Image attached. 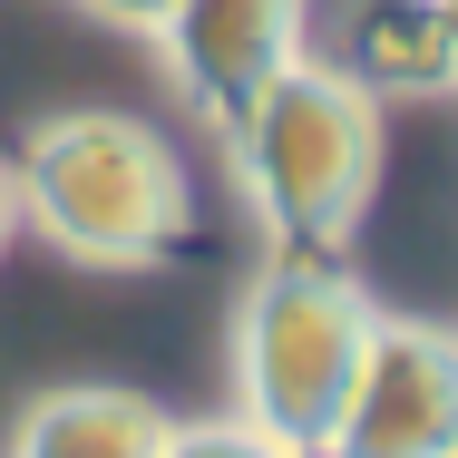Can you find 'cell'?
<instances>
[{
  "mask_svg": "<svg viewBox=\"0 0 458 458\" xmlns=\"http://www.w3.org/2000/svg\"><path fill=\"white\" fill-rule=\"evenodd\" d=\"M225 147H234V176L254 195L264 234L283 254L332 264L380 195V157H390L380 147V89L352 59H293L283 79L244 98Z\"/></svg>",
  "mask_w": 458,
  "mask_h": 458,
  "instance_id": "6da1fadb",
  "label": "cell"
},
{
  "mask_svg": "<svg viewBox=\"0 0 458 458\" xmlns=\"http://www.w3.org/2000/svg\"><path fill=\"white\" fill-rule=\"evenodd\" d=\"M10 166H20V225H39L69 264H98V274L166 264L195 225V185H185L176 137L127 117V107L39 117Z\"/></svg>",
  "mask_w": 458,
  "mask_h": 458,
  "instance_id": "7a4b0ae2",
  "label": "cell"
},
{
  "mask_svg": "<svg viewBox=\"0 0 458 458\" xmlns=\"http://www.w3.org/2000/svg\"><path fill=\"white\" fill-rule=\"evenodd\" d=\"M370 332H380V302L361 293V274L312 264V254H274L254 274V293L234 302V342H225L234 420L264 429L274 449L322 458L352 380H361Z\"/></svg>",
  "mask_w": 458,
  "mask_h": 458,
  "instance_id": "3957f363",
  "label": "cell"
},
{
  "mask_svg": "<svg viewBox=\"0 0 458 458\" xmlns=\"http://www.w3.org/2000/svg\"><path fill=\"white\" fill-rule=\"evenodd\" d=\"M322 458H458V332L380 312Z\"/></svg>",
  "mask_w": 458,
  "mask_h": 458,
  "instance_id": "277c9868",
  "label": "cell"
},
{
  "mask_svg": "<svg viewBox=\"0 0 458 458\" xmlns=\"http://www.w3.org/2000/svg\"><path fill=\"white\" fill-rule=\"evenodd\" d=\"M302 20H312V0H166L157 59L176 69L205 127H234L244 98L302 59Z\"/></svg>",
  "mask_w": 458,
  "mask_h": 458,
  "instance_id": "5b68a950",
  "label": "cell"
},
{
  "mask_svg": "<svg viewBox=\"0 0 458 458\" xmlns=\"http://www.w3.org/2000/svg\"><path fill=\"white\" fill-rule=\"evenodd\" d=\"M176 439V410L147 400V390H117V380H69V390H39L10 429V458H166Z\"/></svg>",
  "mask_w": 458,
  "mask_h": 458,
  "instance_id": "8992f818",
  "label": "cell"
},
{
  "mask_svg": "<svg viewBox=\"0 0 458 458\" xmlns=\"http://www.w3.org/2000/svg\"><path fill=\"white\" fill-rule=\"evenodd\" d=\"M166 458H302V449H274V439L244 429V420H176Z\"/></svg>",
  "mask_w": 458,
  "mask_h": 458,
  "instance_id": "52a82bcc",
  "label": "cell"
},
{
  "mask_svg": "<svg viewBox=\"0 0 458 458\" xmlns=\"http://www.w3.org/2000/svg\"><path fill=\"white\" fill-rule=\"evenodd\" d=\"M98 20H117V30H147L157 39V20H166V0H89Z\"/></svg>",
  "mask_w": 458,
  "mask_h": 458,
  "instance_id": "ba28073f",
  "label": "cell"
},
{
  "mask_svg": "<svg viewBox=\"0 0 458 458\" xmlns=\"http://www.w3.org/2000/svg\"><path fill=\"white\" fill-rule=\"evenodd\" d=\"M20 234H30V225H20V166H10V157H0V254H10V244H20Z\"/></svg>",
  "mask_w": 458,
  "mask_h": 458,
  "instance_id": "9c48e42d",
  "label": "cell"
},
{
  "mask_svg": "<svg viewBox=\"0 0 458 458\" xmlns=\"http://www.w3.org/2000/svg\"><path fill=\"white\" fill-rule=\"evenodd\" d=\"M439 30H449V79H458V0H439Z\"/></svg>",
  "mask_w": 458,
  "mask_h": 458,
  "instance_id": "30bf717a",
  "label": "cell"
}]
</instances>
